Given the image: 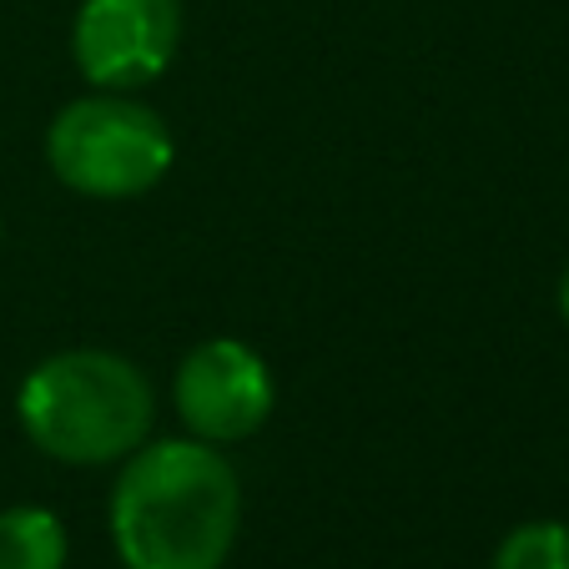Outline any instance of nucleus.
<instances>
[{"label":"nucleus","mask_w":569,"mask_h":569,"mask_svg":"<svg viewBox=\"0 0 569 569\" xmlns=\"http://www.w3.org/2000/svg\"><path fill=\"white\" fill-rule=\"evenodd\" d=\"M172 131L151 107L121 97V91H97L76 97L71 107L56 111L46 131V161L71 192L121 202L141 197L172 172Z\"/></svg>","instance_id":"nucleus-3"},{"label":"nucleus","mask_w":569,"mask_h":569,"mask_svg":"<svg viewBox=\"0 0 569 569\" xmlns=\"http://www.w3.org/2000/svg\"><path fill=\"white\" fill-rule=\"evenodd\" d=\"M495 569H569V525L535 519L505 535L495 555Z\"/></svg>","instance_id":"nucleus-7"},{"label":"nucleus","mask_w":569,"mask_h":569,"mask_svg":"<svg viewBox=\"0 0 569 569\" xmlns=\"http://www.w3.org/2000/svg\"><path fill=\"white\" fill-rule=\"evenodd\" d=\"M0 569H66V529L51 509L0 515Z\"/></svg>","instance_id":"nucleus-6"},{"label":"nucleus","mask_w":569,"mask_h":569,"mask_svg":"<svg viewBox=\"0 0 569 569\" xmlns=\"http://www.w3.org/2000/svg\"><path fill=\"white\" fill-rule=\"evenodd\" d=\"M172 403L202 443H237L272 419L278 388L258 348L237 338H207L177 368Z\"/></svg>","instance_id":"nucleus-4"},{"label":"nucleus","mask_w":569,"mask_h":569,"mask_svg":"<svg viewBox=\"0 0 569 569\" xmlns=\"http://www.w3.org/2000/svg\"><path fill=\"white\" fill-rule=\"evenodd\" d=\"M242 525L237 473L202 439L127 453L111 489V545L127 569H222Z\"/></svg>","instance_id":"nucleus-1"},{"label":"nucleus","mask_w":569,"mask_h":569,"mask_svg":"<svg viewBox=\"0 0 569 569\" xmlns=\"http://www.w3.org/2000/svg\"><path fill=\"white\" fill-rule=\"evenodd\" d=\"M182 41V0H81L71 31L76 66L91 87L127 91L167 71Z\"/></svg>","instance_id":"nucleus-5"},{"label":"nucleus","mask_w":569,"mask_h":569,"mask_svg":"<svg viewBox=\"0 0 569 569\" xmlns=\"http://www.w3.org/2000/svg\"><path fill=\"white\" fill-rule=\"evenodd\" d=\"M16 409L26 439L46 459L117 463L147 443L157 398L131 358L107 348H71L26 373Z\"/></svg>","instance_id":"nucleus-2"},{"label":"nucleus","mask_w":569,"mask_h":569,"mask_svg":"<svg viewBox=\"0 0 569 569\" xmlns=\"http://www.w3.org/2000/svg\"><path fill=\"white\" fill-rule=\"evenodd\" d=\"M559 312H565V322H569V268H565V278H559Z\"/></svg>","instance_id":"nucleus-8"}]
</instances>
